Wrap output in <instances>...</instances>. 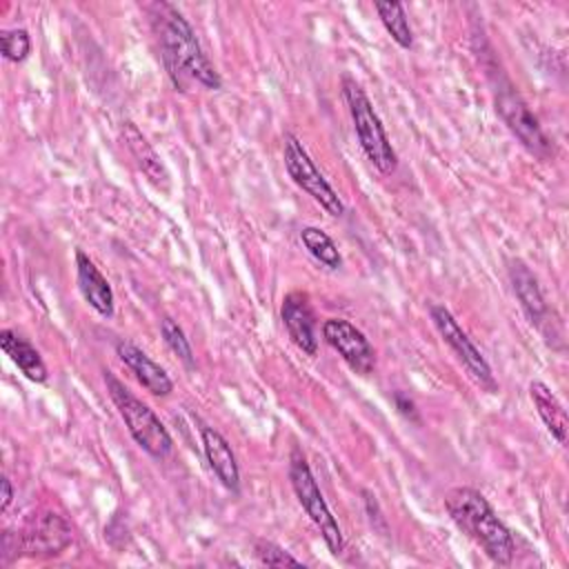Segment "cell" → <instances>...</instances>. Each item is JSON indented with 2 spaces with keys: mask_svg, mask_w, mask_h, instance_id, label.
Masks as SVG:
<instances>
[{
  "mask_svg": "<svg viewBox=\"0 0 569 569\" xmlns=\"http://www.w3.org/2000/svg\"><path fill=\"white\" fill-rule=\"evenodd\" d=\"M116 353L129 367V371L136 376V380L151 393V396H169L173 391V380L169 373L156 365L140 347H136L131 340H118Z\"/></svg>",
  "mask_w": 569,
  "mask_h": 569,
  "instance_id": "obj_13",
  "label": "cell"
},
{
  "mask_svg": "<svg viewBox=\"0 0 569 569\" xmlns=\"http://www.w3.org/2000/svg\"><path fill=\"white\" fill-rule=\"evenodd\" d=\"M373 9L378 11V18H380L382 27L387 29V33L391 36V40L402 49H411L413 47V31H411L405 7L400 2L378 0V2H373Z\"/></svg>",
  "mask_w": 569,
  "mask_h": 569,
  "instance_id": "obj_19",
  "label": "cell"
},
{
  "mask_svg": "<svg viewBox=\"0 0 569 569\" xmlns=\"http://www.w3.org/2000/svg\"><path fill=\"white\" fill-rule=\"evenodd\" d=\"M0 489H2V502H0V511L4 513L7 509H9V505L13 502V485H11V480L7 478V476H2L0 478Z\"/></svg>",
  "mask_w": 569,
  "mask_h": 569,
  "instance_id": "obj_25",
  "label": "cell"
},
{
  "mask_svg": "<svg viewBox=\"0 0 569 569\" xmlns=\"http://www.w3.org/2000/svg\"><path fill=\"white\" fill-rule=\"evenodd\" d=\"M200 436H202V451H204V458H207L211 471L231 493H238L240 491V469H238L236 456L231 451V445L213 427H202Z\"/></svg>",
  "mask_w": 569,
  "mask_h": 569,
  "instance_id": "obj_15",
  "label": "cell"
},
{
  "mask_svg": "<svg viewBox=\"0 0 569 569\" xmlns=\"http://www.w3.org/2000/svg\"><path fill=\"white\" fill-rule=\"evenodd\" d=\"M289 480H291V487H293V493H296L300 507L307 511L311 522L320 529V536H322L325 545L329 547V551L333 556H338L345 549V538H342L340 525L333 518L331 509L327 507L325 496L313 478V471H311L305 453L298 447H293L291 456H289Z\"/></svg>",
  "mask_w": 569,
  "mask_h": 569,
  "instance_id": "obj_6",
  "label": "cell"
},
{
  "mask_svg": "<svg viewBox=\"0 0 569 569\" xmlns=\"http://www.w3.org/2000/svg\"><path fill=\"white\" fill-rule=\"evenodd\" d=\"M445 509L453 525L473 538L496 565H511L516 540L509 527L496 516L487 498L473 487H453L445 496Z\"/></svg>",
  "mask_w": 569,
  "mask_h": 569,
  "instance_id": "obj_2",
  "label": "cell"
},
{
  "mask_svg": "<svg viewBox=\"0 0 569 569\" xmlns=\"http://www.w3.org/2000/svg\"><path fill=\"white\" fill-rule=\"evenodd\" d=\"M282 160L289 178L307 191L329 216H342L345 213V202L340 196L333 191V187L327 182V178L318 171L313 164L311 156L302 147V142L293 133H284V144H282Z\"/></svg>",
  "mask_w": 569,
  "mask_h": 569,
  "instance_id": "obj_8",
  "label": "cell"
},
{
  "mask_svg": "<svg viewBox=\"0 0 569 569\" xmlns=\"http://www.w3.org/2000/svg\"><path fill=\"white\" fill-rule=\"evenodd\" d=\"M300 242L305 244V249L327 269L336 271L342 267V256L336 247V242L331 240V236L318 227H302L300 229Z\"/></svg>",
  "mask_w": 569,
  "mask_h": 569,
  "instance_id": "obj_20",
  "label": "cell"
},
{
  "mask_svg": "<svg viewBox=\"0 0 569 569\" xmlns=\"http://www.w3.org/2000/svg\"><path fill=\"white\" fill-rule=\"evenodd\" d=\"M493 100L496 111L500 113L507 129L520 140V144L540 160H549L553 156V144L542 131L538 118L525 102V98L516 91L511 80L502 71H493Z\"/></svg>",
  "mask_w": 569,
  "mask_h": 569,
  "instance_id": "obj_5",
  "label": "cell"
},
{
  "mask_svg": "<svg viewBox=\"0 0 569 569\" xmlns=\"http://www.w3.org/2000/svg\"><path fill=\"white\" fill-rule=\"evenodd\" d=\"M509 280L513 284V291H516V298L527 316V320L547 338V342L551 340V333H549V327L553 331V320H549L551 311H549V305L545 302V296H542V289L538 284V278L531 273V269L522 262V260H511L509 264ZM556 333V331H553ZM558 336V333H556Z\"/></svg>",
  "mask_w": 569,
  "mask_h": 569,
  "instance_id": "obj_11",
  "label": "cell"
},
{
  "mask_svg": "<svg viewBox=\"0 0 569 569\" xmlns=\"http://www.w3.org/2000/svg\"><path fill=\"white\" fill-rule=\"evenodd\" d=\"M529 398L540 416V420L545 422L547 431L560 442H567V413L558 400V396L540 380H533L529 385Z\"/></svg>",
  "mask_w": 569,
  "mask_h": 569,
  "instance_id": "obj_17",
  "label": "cell"
},
{
  "mask_svg": "<svg viewBox=\"0 0 569 569\" xmlns=\"http://www.w3.org/2000/svg\"><path fill=\"white\" fill-rule=\"evenodd\" d=\"M2 56L11 62H22L31 53V38L27 29H4L0 33Z\"/></svg>",
  "mask_w": 569,
  "mask_h": 569,
  "instance_id": "obj_22",
  "label": "cell"
},
{
  "mask_svg": "<svg viewBox=\"0 0 569 569\" xmlns=\"http://www.w3.org/2000/svg\"><path fill=\"white\" fill-rule=\"evenodd\" d=\"M0 556H2V565L13 562L16 558L22 556V545H20V533L13 531H4L0 538Z\"/></svg>",
  "mask_w": 569,
  "mask_h": 569,
  "instance_id": "obj_24",
  "label": "cell"
},
{
  "mask_svg": "<svg viewBox=\"0 0 569 569\" xmlns=\"http://www.w3.org/2000/svg\"><path fill=\"white\" fill-rule=\"evenodd\" d=\"M153 9H156L153 24H156L160 47H162V58L173 84L184 87L182 78L187 76L207 89H213V91L220 89L222 78L211 64V60L207 58L184 13L169 2H160Z\"/></svg>",
  "mask_w": 569,
  "mask_h": 569,
  "instance_id": "obj_1",
  "label": "cell"
},
{
  "mask_svg": "<svg viewBox=\"0 0 569 569\" xmlns=\"http://www.w3.org/2000/svg\"><path fill=\"white\" fill-rule=\"evenodd\" d=\"M342 96L349 107V116L353 122V131L358 136V142L365 151V156L371 160V164L380 173H393L398 167V156L389 142V136L382 127L380 116L376 113L369 96L365 89L349 76L342 78Z\"/></svg>",
  "mask_w": 569,
  "mask_h": 569,
  "instance_id": "obj_3",
  "label": "cell"
},
{
  "mask_svg": "<svg viewBox=\"0 0 569 569\" xmlns=\"http://www.w3.org/2000/svg\"><path fill=\"white\" fill-rule=\"evenodd\" d=\"M76 278L84 302L102 318H111L116 311L113 289L109 280L100 273V269L93 264V260L80 249L76 251Z\"/></svg>",
  "mask_w": 569,
  "mask_h": 569,
  "instance_id": "obj_14",
  "label": "cell"
},
{
  "mask_svg": "<svg viewBox=\"0 0 569 569\" xmlns=\"http://www.w3.org/2000/svg\"><path fill=\"white\" fill-rule=\"evenodd\" d=\"M322 338L327 345L338 351L347 367L360 376H367L376 369V351L367 336L345 318H329L322 322Z\"/></svg>",
  "mask_w": 569,
  "mask_h": 569,
  "instance_id": "obj_10",
  "label": "cell"
},
{
  "mask_svg": "<svg viewBox=\"0 0 569 569\" xmlns=\"http://www.w3.org/2000/svg\"><path fill=\"white\" fill-rule=\"evenodd\" d=\"M104 385L107 391L124 420L131 438L156 460H162L171 453L173 440L167 431V427L160 422V418L153 413L149 405L138 400L111 371H104Z\"/></svg>",
  "mask_w": 569,
  "mask_h": 569,
  "instance_id": "obj_4",
  "label": "cell"
},
{
  "mask_svg": "<svg viewBox=\"0 0 569 569\" xmlns=\"http://www.w3.org/2000/svg\"><path fill=\"white\" fill-rule=\"evenodd\" d=\"M282 325L293 340V345L307 353L316 356L318 351V336H316V316L309 305V296L302 291H291L282 298L280 307Z\"/></svg>",
  "mask_w": 569,
  "mask_h": 569,
  "instance_id": "obj_12",
  "label": "cell"
},
{
  "mask_svg": "<svg viewBox=\"0 0 569 569\" xmlns=\"http://www.w3.org/2000/svg\"><path fill=\"white\" fill-rule=\"evenodd\" d=\"M160 333H162L164 345L171 349V353H173L187 369H193V367H196L193 349H191V342H189V338L184 336L182 327H180L173 318L164 316V318L160 320Z\"/></svg>",
  "mask_w": 569,
  "mask_h": 569,
  "instance_id": "obj_21",
  "label": "cell"
},
{
  "mask_svg": "<svg viewBox=\"0 0 569 569\" xmlns=\"http://www.w3.org/2000/svg\"><path fill=\"white\" fill-rule=\"evenodd\" d=\"M256 556H258L260 565H267V567H300L302 565L289 551H284L282 547H278L276 542H269V540H260L256 545Z\"/></svg>",
  "mask_w": 569,
  "mask_h": 569,
  "instance_id": "obj_23",
  "label": "cell"
},
{
  "mask_svg": "<svg viewBox=\"0 0 569 569\" xmlns=\"http://www.w3.org/2000/svg\"><path fill=\"white\" fill-rule=\"evenodd\" d=\"M393 400H396V407L400 409V413H405L407 418H416V405H413V400L411 398H407L405 393H396L393 396Z\"/></svg>",
  "mask_w": 569,
  "mask_h": 569,
  "instance_id": "obj_26",
  "label": "cell"
},
{
  "mask_svg": "<svg viewBox=\"0 0 569 569\" xmlns=\"http://www.w3.org/2000/svg\"><path fill=\"white\" fill-rule=\"evenodd\" d=\"M429 316H431V322H433L436 331L449 345V349L456 353V358L460 360V365L465 367L469 378L480 389H485L487 393H496L498 391V380L493 378V371H491L489 362L485 360L480 349L471 342L467 331L458 325L453 313L445 305H431Z\"/></svg>",
  "mask_w": 569,
  "mask_h": 569,
  "instance_id": "obj_7",
  "label": "cell"
},
{
  "mask_svg": "<svg viewBox=\"0 0 569 569\" xmlns=\"http://www.w3.org/2000/svg\"><path fill=\"white\" fill-rule=\"evenodd\" d=\"M0 347L9 356V360L24 373V378H29L31 382H44L47 380V376H49L47 365H44L42 356L38 353V349L27 338L16 333L13 329H2L0 331Z\"/></svg>",
  "mask_w": 569,
  "mask_h": 569,
  "instance_id": "obj_16",
  "label": "cell"
},
{
  "mask_svg": "<svg viewBox=\"0 0 569 569\" xmlns=\"http://www.w3.org/2000/svg\"><path fill=\"white\" fill-rule=\"evenodd\" d=\"M73 540L69 522L56 511L33 513L20 531L22 556L53 558L60 556Z\"/></svg>",
  "mask_w": 569,
  "mask_h": 569,
  "instance_id": "obj_9",
  "label": "cell"
},
{
  "mask_svg": "<svg viewBox=\"0 0 569 569\" xmlns=\"http://www.w3.org/2000/svg\"><path fill=\"white\" fill-rule=\"evenodd\" d=\"M124 142L129 147V151L133 153V158L138 160L142 173L156 184V187H164L169 182V173L164 169V164L160 162L158 153L153 151V147L144 140V136L136 129V124L127 122L124 124Z\"/></svg>",
  "mask_w": 569,
  "mask_h": 569,
  "instance_id": "obj_18",
  "label": "cell"
}]
</instances>
